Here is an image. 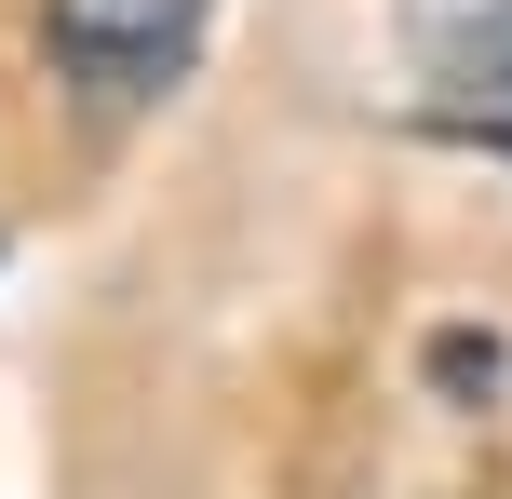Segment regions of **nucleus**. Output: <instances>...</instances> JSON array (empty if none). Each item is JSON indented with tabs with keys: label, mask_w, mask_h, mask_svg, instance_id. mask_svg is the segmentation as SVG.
<instances>
[{
	"label": "nucleus",
	"mask_w": 512,
	"mask_h": 499,
	"mask_svg": "<svg viewBox=\"0 0 512 499\" xmlns=\"http://www.w3.org/2000/svg\"><path fill=\"white\" fill-rule=\"evenodd\" d=\"M203 14L216 0H41V54H54L68 95L135 108V95H162V81L203 54Z\"/></svg>",
	"instance_id": "obj_1"
},
{
	"label": "nucleus",
	"mask_w": 512,
	"mask_h": 499,
	"mask_svg": "<svg viewBox=\"0 0 512 499\" xmlns=\"http://www.w3.org/2000/svg\"><path fill=\"white\" fill-rule=\"evenodd\" d=\"M405 68L445 135L512 149V0H405Z\"/></svg>",
	"instance_id": "obj_2"
}]
</instances>
